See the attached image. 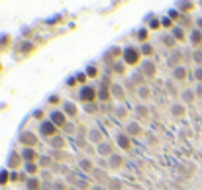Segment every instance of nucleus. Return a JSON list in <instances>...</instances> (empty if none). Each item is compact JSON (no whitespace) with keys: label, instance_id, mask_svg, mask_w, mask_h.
<instances>
[{"label":"nucleus","instance_id":"1","mask_svg":"<svg viewBox=\"0 0 202 190\" xmlns=\"http://www.w3.org/2000/svg\"><path fill=\"white\" fill-rule=\"evenodd\" d=\"M139 61V51L133 47H126L124 49V63L126 65H136Z\"/></svg>","mask_w":202,"mask_h":190},{"label":"nucleus","instance_id":"2","mask_svg":"<svg viewBox=\"0 0 202 190\" xmlns=\"http://www.w3.org/2000/svg\"><path fill=\"white\" fill-rule=\"evenodd\" d=\"M20 143L33 149V147L37 145V135H35V133H32V131H24V133L20 135Z\"/></svg>","mask_w":202,"mask_h":190},{"label":"nucleus","instance_id":"3","mask_svg":"<svg viewBox=\"0 0 202 190\" xmlns=\"http://www.w3.org/2000/svg\"><path fill=\"white\" fill-rule=\"evenodd\" d=\"M55 131H57V125L53 124V122H43L41 127H39V133H41L43 137H47V139L55 137Z\"/></svg>","mask_w":202,"mask_h":190},{"label":"nucleus","instance_id":"4","mask_svg":"<svg viewBox=\"0 0 202 190\" xmlns=\"http://www.w3.org/2000/svg\"><path fill=\"white\" fill-rule=\"evenodd\" d=\"M81 98L85 100L86 104H92V100L96 98V88H94V86H85V88L81 90Z\"/></svg>","mask_w":202,"mask_h":190},{"label":"nucleus","instance_id":"5","mask_svg":"<svg viewBox=\"0 0 202 190\" xmlns=\"http://www.w3.org/2000/svg\"><path fill=\"white\" fill-rule=\"evenodd\" d=\"M96 153L102 155V157H112V155H114V145L112 143H100L96 147Z\"/></svg>","mask_w":202,"mask_h":190},{"label":"nucleus","instance_id":"6","mask_svg":"<svg viewBox=\"0 0 202 190\" xmlns=\"http://www.w3.org/2000/svg\"><path fill=\"white\" fill-rule=\"evenodd\" d=\"M22 159L30 165V163H35V159H39V157H37V153H35L32 147H26V149L22 151Z\"/></svg>","mask_w":202,"mask_h":190},{"label":"nucleus","instance_id":"7","mask_svg":"<svg viewBox=\"0 0 202 190\" xmlns=\"http://www.w3.org/2000/svg\"><path fill=\"white\" fill-rule=\"evenodd\" d=\"M155 65H153V63H151V61H145L143 65H141V75H143V77H149V79H153V77H155Z\"/></svg>","mask_w":202,"mask_h":190},{"label":"nucleus","instance_id":"8","mask_svg":"<svg viewBox=\"0 0 202 190\" xmlns=\"http://www.w3.org/2000/svg\"><path fill=\"white\" fill-rule=\"evenodd\" d=\"M116 141H118V145H120L124 151H130L131 149V141H130V137H128L126 133H118Z\"/></svg>","mask_w":202,"mask_h":190},{"label":"nucleus","instance_id":"9","mask_svg":"<svg viewBox=\"0 0 202 190\" xmlns=\"http://www.w3.org/2000/svg\"><path fill=\"white\" fill-rule=\"evenodd\" d=\"M90 175H92V178H94V180H98L100 184H106V182L110 184V178H108V175H106L104 170H98V169H94V170L90 172Z\"/></svg>","mask_w":202,"mask_h":190},{"label":"nucleus","instance_id":"10","mask_svg":"<svg viewBox=\"0 0 202 190\" xmlns=\"http://www.w3.org/2000/svg\"><path fill=\"white\" fill-rule=\"evenodd\" d=\"M88 141L94 143L96 147L100 143H104V141H102V131H100V129H90V133H88Z\"/></svg>","mask_w":202,"mask_h":190},{"label":"nucleus","instance_id":"11","mask_svg":"<svg viewBox=\"0 0 202 190\" xmlns=\"http://www.w3.org/2000/svg\"><path fill=\"white\" fill-rule=\"evenodd\" d=\"M41 178L37 177H32V178H28V182H26V188L28 190H41Z\"/></svg>","mask_w":202,"mask_h":190},{"label":"nucleus","instance_id":"12","mask_svg":"<svg viewBox=\"0 0 202 190\" xmlns=\"http://www.w3.org/2000/svg\"><path fill=\"white\" fill-rule=\"evenodd\" d=\"M20 165H22V155H18L14 151L12 155H10V159H8V167L10 169H20Z\"/></svg>","mask_w":202,"mask_h":190},{"label":"nucleus","instance_id":"13","mask_svg":"<svg viewBox=\"0 0 202 190\" xmlns=\"http://www.w3.org/2000/svg\"><path fill=\"white\" fill-rule=\"evenodd\" d=\"M51 122L55 125H67L65 124V114H63V112H53V114H51Z\"/></svg>","mask_w":202,"mask_h":190},{"label":"nucleus","instance_id":"14","mask_svg":"<svg viewBox=\"0 0 202 190\" xmlns=\"http://www.w3.org/2000/svg\"><path fill=\"white\" fill-rule=\"evenodd\" d=\"M108 165H110L112 169H122V165H124V159L120 157V155H112L110 161H108Z\"/></svg>","mask_w":202,"mask_h":190},{"label":"nucleus","instance_id":"15","mask_svg":"<svg viewBox=\"0 0 202 190\" xmlns=\"http://www.w3.org/2000/svg\"><path fill=\"white\" fill-rule=\"evenodd\" d=\"M37 165L41 167V169H51V167H55V163H53L51 157H39L37 159Z\"/></svg>","mask_w":202,"mask_h":190},{"label":"nucleus","instance_id":"16","mask_svg":"<svg viewBox=\"0 0 202 190\" xmlns=\"http://www.w3.org/2000/svg\"><path fill=\"white\" fill-rule=\"evenodd\" d=\"M110 92H112V96L118 100H124V90H122V86L120 84H112L110 86Z\"/></svg>","mask_w":202,"mask_h":190},{"label":"nucleus","instance_id":"17","mask_svg":"<svg viewBox=\"0 0 202 190\" xmlns=\"http://www.w3.org/2000/svg\"><path fill=\"white\" fill-rule=\"evenodd\" d=\"M49 143H51L53 147H57V149H63V147L67 145V141H65L63 137H61V135H55V137H51V139H49Z\"/></svg>","mask_w":202,"mask_h":190},{"label":"nucleus","instance_id":"18","mask_svg":"<svg viewBox=\"0 0 202 190\" xmlns=\"http://www.w3.org/2000/svg\"><path fill=\"white\" fill-rule=\"evenodd\" d=\"M63 110H65V114H69V116H77V106L73 104V102H65V104H63Z\"/></svg>","mask_w":202,"mask_h":190},{"label":"nucleus","instance_id":"19","mask_svg":"<svg viewBox=\"0 0 202 190\" xmlns=\"http://www.w3.org/2000/svg\"><path fill=\"white\" fill-rule=\"evenodd\" d=\"M98 98H100V100H104V102H108V100H110V90H108L106 86L98 88Z\"/></svg>","mask_w":202,"mask_h":190},{"label":"nucleus","instance_id":"20","mask_svg":"<svg viewBox=\"0 0 202 190\" xmlns=\"http://www.w3.org/2000/svg\"><path fill=\"white\" fill-rule=\"evenodd\" d=\"M110 188L112 190H122L124 188V182L120 178H110Z\"/></svg>","mask_w":202,"mask_h":190},{"label":"nucleus","instance_id":"21","mask_svg":"<svg viewBox=\"0 0 202 190\" xmlns=\"http://www.w3.org/2000/svg\"><path fill=\"white\" fill-rule=\"evenodd\" d=\"M179 61H181V53H179V51H173V53H171V59H169V65L175 67V65H179Z\"/></svg>","mask_w":202,"mask_h":190},{"label":"nucleus","instance_id":"22","mask_svg":"<svg viewBox=\"0 0 202 190\" xmlns=\"http://www.w3.org/2000/svg\"><path fill=\"white\" fill-rule=\"evenodd\" d=\"M78 167H81V169H83V170H86V172H92V170H94V169H92V163H90V161H88V159H83V161H81V165H78Z\"/></svg>","mask_w":202,"mask_h":190},{"label":"nucleus","instance_id":"23","mask_svg":"<svg viewBox=\"0 0 202 190\" xmlns=\"http://www.w3.org/2000/svg\"><path fill=\"white\" fill-rule=\"evenodd\" d=\"M26 170L30 172V175H37L39 165H37V163H30V165H26Z\"/></svg>","mask_w":202,"mask_h":190},{"label":"nucleus","instance_id":"24","mask_svg":"<svg viewBox=\"0 0 202 190\" xmlns=\"http://www.w3.org/2000/svg\"><path fill=\"white\" fill-rule=\"evenodd\" d=\"M184 72H186V71H184L183 67H175L173 75H175V79H179V80H181V79H184Z\"/></svg>","mask_w":202,"mask_h":190},{"label":"nucleus","instance_id":"25","mask_svg":"<svg viewBox=\"0 0 202 190\" xmlns=\"http://www.w3.org/2000/svg\"><path fill=\"white\" fill-rule=\"evenodd\" d=\"M128 131H130V133H136V135H141V127L137 124H130L128 125Z\"/></svg>","mask_w":202,"mask_h":190},{"label":"nucleus","instance_id":"26","mask_svg":"<svg viewBox=\"0 0 202 190\" xmlns=\"http://www.w3.org/2000/svg\"><path fill=\"white\" fill-rule=\"evenodd\" d=\"M141 53H143L145 57H149V55H153V47H151L149 43H143V47H141Z\"/></svg>","mask_w":202,"mask_h":190},{"label":"nucleus","instance_id":"27","mask_svg":"<svg viewBox=\"0 0 202 190\" xmlns=\"http://www.w3.org/2000/svg\"><path fill=\"white\" fill-rule=\"evenodd\" d=\"M53 190H67V184L63 180H53Z\"/></svg>","mask_w":202,"mask_h":190},{"label":"nucleus","instance_id":"28","mask_svg":"<svg viewBox=\"0 0 202 190\" xmlns=\"http://www.w3.org/2000/svg\"><path fill=\"white\" fill-rule=\"evenodd\" d=\"M41 182H53V177H51L49 170H43V172H41Z\"/></svg>","mask_w":202,"mask_h":190},{"label":"nucleus","instance_id":"29","mask_svg":"<svg viewBox=\"0 0 202 190\" xmlns=\"http://www.w3.org/2000/svg\"><path fill=\"white\" fill-rule=\"evenodd\" d=\"M8 170H0V186H4V184L8 182Z\"/></svg>","mask_w":202,"mask_h":190},{"label":"nucleus","instance_id":"30","mask_svg":"<svg viewBox=\"0 0 202 190\" xmlns=\"http://www.w3.org/2000/svg\"><path fill=\"white\" fill-rule=\"evenodd\" d=\"M173 37H175V39H183L184 37L183 30H181V27H175V30H173Z\"/></svg>","mask_w":202,"mask_h":190},{"label":"nucleus","instance_id":"31","mask_svg":"<svg viewBox=\"0 0 202 190\" xmlns=\"http://www.w3.org/2000/svg\"><path fill=\"white\" fill-rule=\"evenodd\" d=\"M85 110L88 112V114H96V112H98V106H96V104H85Z\"/></svg>","mask_w":202,"mask_h":190},{"label":"nucleus","instance_id":"32","mask_svg":"<svg viewBox=\"0 0 202 190\" xmlns=\"http://www.w3.org/2000/svg\"><path fill=\"white\" fill-rule=\"evenodd\" d=\"M137 114H139V116H141V118H147V116H149V110H147V108H145V106H137Z\"/></svg>","mask_w":202,"mask_h":190},{"label":"nucleus","instance_id":"33","mask_svg":"<svg viewBox=\"0 0 202 190\" xmlns=\"http://www.w3.org/2000/svg\"><path fill=\"white\" fill-rule=\"evenodd\" d=\"M112 69H114L118 75H124V63H114V67H112Z\"/></svg>","mask_w":202,"mask_h":190},{"label":"nucleus","instance_id":"34","mask_svg":"<svg viewBox=\"0 0 202 190\" xmlns=\"http://www.w3.org/2000/svg\"><path fill=\"white\" fill-rule=\"evenodd\" d=\"M149 88H147V86H141V90H139V96H141V98H149Z\"/></svg>","mask_w":202,"mask_h":190},{"label":"nucleus","instance_id":"35","mask_svg":"<svg viewBox=\"0 0 202 190\" xmlns=\"http://www.w3.org/2000/svg\"><path fill=\"white\" fill-rule=\"evenodd\" d=\"M163 43H165V45H173V43H175V37H171V35H165V37H163Z\"/></svg>","mask_w":202,"mask_h":190},{"label":"nucleus","instance_id":"36","mask_svg":"<svg viewBox=\"0 0 202 190\" xmlns=\"http://www.w3.org/2000/svg\"><path fill=\"white\" fill-rule=\"evenodd\" d=\"M77 186H78L81 190H88V182H86V180H78Z\"/></svg>","mask_w":202,"mask_h":190},{"label":"nucleus","instance_id":"37","mask_svg":"<svg viewBox=\"0 0 202 190\" xmlns=\"http://www.w3.org/2000/svg\"><path fill=\"white\" fill-rule=\"evenodd\" d=\"M200 39H202V35L198 32H194L192 33V41H194V43H200Z\"/></svg>","mask_w":202,"mask_h":190},{"label":"nucleus","instance_id":"38","mask_svg":"<svg viewBox=\"0 0 202 190\" xmlns=\"http://www.w3.org/2000/svg\"><path fill=\"white\" fill-rule=\"evenodd\" d=\"M86 72H88V77H96V75H98L94 67H88V71H86Z\"/></svg>","mask_w":202,"mask_h":190},{"label":"nucleus","instance_id":"39","mask_svg":"<svg viewBox=\"0 0 202 190\" xmlns=\"http://www.w3.org/2000/svg\"><path fill=\"white\" fill-rule=\"evenodd\" d=\"M137 35H139V39H147V32H145V30H141Z\"/></svg>","mask_w":202,"mask_h":190},{"label":"nucleus","instance_id":"40","mask_svg":"<svg viewBox=\"0 0 202 190\" xmlns=\"http://www.w3.org/2000/svg\"><path fill=\"white\" fill-rule=\"evenodd\" d=\"M173 114H183V108L181 106H173Z\"/></svg>","mask_w":202,"mask_h":190},{"label":"nucleus","instance_id":"41","mask_svg":"<svg viewBox=\"0 0 202 190\" xmlns=\"http://www.w3.org/2000/svg\"><path fill=\"white\" fill-rule=\"evenodd\" d=\"M161 22H163V27H171V20H169V18H163Z\"/></svg>","mask_w":202,"mask_h":190},{"label":"nucleus","instance_id":"42","mask_svg":"<svg viewBox=\"0 0 202 190\" xmlns=\"http://www.w3.org/2000/svg\"><path fill=\"white\" fill-rule=\"evenodd\" d=\"M179 8H184V12H186L189 8H192V4H189V2H186V4H179Z\"/></svg>","mask_w":202,"mask_h":190},{"label":"nucleus","instance_id":"43","mask_svg":"<svg viewBox=\"0 0 202 190\" xmlns=\"http://www.w3.org/2000/svg\"><path fill=\"white\" fill-rule=\"evenodd\" d=\"M194 59L196 63H202V53H194Z\"/></svg>","mask_w":202,"mask_h":190},{"label":"nucleus","instance_id":"44","mask_svg":"<svg viewBox=\"0 0 202 190\" xmlns=\"http://www.w3.org/2000/svg\"><path fill=\"white\" fill-rule=\"evenodd\" d=\"M67 131H69V133H75V127H73V125H65V133Z\"/></svg>","mask_w":202,"mask_h":190},{"label":"nucleus","instance_id":"45","mask_svg":"<svg viewBox=\"0 0 202 190\" xmlns=\"http://www.w3.org/2000/svg\"><path fill=\"white\" fill-rule=\"evenodd\" d=\"M196 79H198V80H202V67L198 69V71H196Z\"/></svg>","mask_w":202,"mask_h":190},{"label":"nucleus","instance_id":"46","mask_svg":"<svg viewBox=\"0 0 202 190\" xmlns=\"http://www.w3.org/2000/svg\"><path fill=\"white\" fill-rule=\"evenodd\" d=\"M118 116H120V118H124V116H126V110H122V108H120V110H118Z\"/></svg>","mask_w":202,"mask_h":190},{"label":"nucleus","instance_id":"47","mask_svg":"<svg viewBox=\"0 0 202 190\" xmlns=\"http://www.w3.org/2000/svg\"><path fill=\"white\" fill-rule=\"evenodd\" d=\"M77 79H78V80H81V82H85V80H86V75H78Z\"/></svg>","mask_w":202,"mask_h":190},{"label":"nucleus","instance_id":"48","mask_svg":"<svg viewBox=\"0 0 202 190\" xmlns=\"http://www.w3.org/2000/svg\"><path fill=\"white\" fill-rule=\"evenodd\" d=\"M92 190H106V188H104V186H94Z\"/></svg>","mask_w":202,"mask_h":190}]
</instances>
